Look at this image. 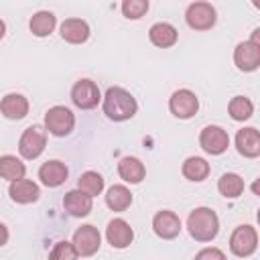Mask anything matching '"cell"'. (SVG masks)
<instances>
[{
    "mask_svg": "<svg viewBox=\"0 0 260 260\" xmlns=\"http://www.w3.org/2000/svg\"><path fill=\"white\" fill-rule=\"evenodd\" d=\"M258 248V234L252 225L244 223V225H238L232 236H230V250L232 254H236L238 258H248L256 252Z\"/></svg>",
    "mask_w": 260,
    "mask_h": 260,
    "instance_id": "5b68a950",
    "label": "cell"
},
{
    "mask_svg": "<svg viewBox=\"0 0 260 260\" xmlns=\"http://www.w3.org/2000/svg\"><path fill=\"white\" fill-rule=\"evenodd\" d=\"M152 230L162 240H173L181 234V219L175 211L162 209L152 217Z\"/></svg>",
    "mask_w": 260,
    "mask_h": 260,
    "instance_id": "4fadbf2b",
    "label": "cell"
},
{
    "mask_svg": "<svg viewBox=\"0 0 260 260\" xmlns=\"http://www.w3.org/2000/svg\"><path fill=\"white\" fill-rule=\"evenodd\" d=\"M67 175H69V169L61 160H47L39 169V179L47 187H59V185H63L67 181Z\"/></svg>",
    "mask_w": 260,
    "mask_h": 260,
    "instance_id": "ac0fdd59",
    "label": "cell"
},
{
    "mask_svg": "<svg viewBox=\"0 0 260 260\" xmlns=\"http://www.w3.org/2000/svg\"><path fill=\"white\" fill-rule=\"evenodd\" d=\"M24 173H26V167L20 158H16L14 154H4L0 156V177L6 179V181H18V179H24Z\"/></svg>",
    "mask_w": 260,
    "mask_h": 260,
    "instance_id": "484cf974",
    "label": "cell"
},
{
    "mask_svg": "<svg viewBox=\"0 0 260 260\" xmlns=\"http://www.w3.org/2000/svg\"><path fill=\"white\" fill-rule=\"evenodd\" d=\"M0 112L8 120H22L28 114V100L22 93H6L0 100Z\"/></svg>",
    "mask_w": 260,
    "mask_h": 260,
    "instance_id": "d6986e66",
    "label": "cell"
},
{
    "mask_svg": "<svg viewBox=\"0 0 260 260\" xmlns=\"http://www.w3.org/2000/svg\"><path fill=\"white\" fill-rule=\"evenodd\" d=\"M8 236H10V234H8V228H6V225L0 221V248H2V246H6Z\"/></svg>",
    "mask_w": 260,
    "mask_h": 260,
    "instance_id": "1f68e13d",
    "label": "cell"
},
{
    "mask_svg": "<svg viewBox=\"0 0 260 260\" xmlns=\"http://www.w3.org/2000/svg\"><path fill=\"white\" fill-rule=\"evenodd\" d=\"M4 32H6V24H4V20H0V39L4 37Z\"/></svg>",
    "mask_w": 260,
    "mask_h": 260,
    "instance_id": "d6a6232c",
    "label": "cell"
},
{
    "mask_svg": "<svg viewBox=\"0 0 260 260\" xmlns=\"http://www.w3.org/2000/svg\"><path fill=\"white\" fill-rule=\"evenodd\" d=\"M244 179L238 173H223L217 181V191L225 197V199H236L244 193Z\"/></svg>",
    "mask_w": 260,
    "mask_h": 260,
    "instance_id": "d4e9b609",
    "label": "cell"
},
{
    "mask_svg": "<svg viewBox=\"0 0 260 260\" xmlns=\"http://www.w3.org/2000/svg\"><path fill=\"white\" fill-rule=\"evenodd\" d=\"M8 195L14 203H35L39 197H41V189L35 181L30 179H18V181H12L10 187H8Z\"/></svg>",
    "mask_w": 260,
    "mask_h": 260,
    "instance_id": "9a60e30c",
    "label": "cell"
},
{
    "mask_svg": "<svg viewBox=\"0 0 260 260\" xmlns=\"http://www.w3.org/2000/svg\"><path fill=\"white\" fill-rule=\"evenodd\" d=\"M63 207H65V211H67L69 215H73V217H85V215H89V211H91V207H93V199H91L89 195H85L83 191L73 189V191L65 193V197H63Z\"/></svg>",
    "mask_w": 260,
    "mask_h": 260,
    "instance_id": "2e32d148",
    "label": "cell"
},
{
    "mask_svg": "<svg viewBox=\"0 0 260 260\" xmlns=\"http://www.w3.org/2000/svg\"><path fill=\"white\" fill-rule=\"evenodd\" d=\"M61 39L71 45H81L89 39V24L81 18H65L59 26Z\"/></svg>",
    "mask_w": 260,
    "mask_h": 260,
    "instance_id": "5bb4252c",
    "label": "cell"
},
{
    "mask_svg": "<svg viewBox=\"0 0 260 260\" xmlns=\"http://www.w3.org/2000/svg\"><path fill=\"white\" fill-rule=\"evenodd\" d=\"M185 20L193 30H209L215 24L217 14L209 2H193L187 6Z\"/></svg>",
    "mask_w": 260,
    "mask_h": 260,
    "instance_id": "8992f818",
    "label": "cell"
},
{
    "mask_svg": "<svg viewBox=\"0 0 260 260\" xmlns=\"http://www.w3.org/2000/svg\"><path fill=\"white\" fill-rule=\"evenodd\" d=\"M77 189L93 199L104 191V177L100 173H95V171H85L77 181Z\"/></svg>",
    "mask_w": 260,
    "mask_h": 260,
    "instance_id": "83f0119b",
    "label": "cell"
},
{
    "mask_svg": "<svg viewBox=\"0 0 260 260\" xmlns=\"http://www.w3.org/2000/svg\"><path fill=\"white\" fill-rule=\"evenodd\" d=\"M118 175L126 183L136 185V183H140L146 177V169H144L140 158H136V156H122L120 162H118Z\"/></svg>",
    "mask_w": 260,
    "mask_h": 260,
    "instance_id": "ffe728a7",
    "label": "cell"
},
{
    "mask_svg": "<svg viewBox=\"0 0 260 260\" xmlns=\"http://www.w3.org/2000/svg\"><path fill=\"white\" fill-rule=\"evenodd\" d=\"M187 230L197 242H211L219 232V217L211 207H195L187 217Z\"/></svg>",
    "mask_w": 260,
    "mask_h": 260,
    "instance_id": "7a4b0ae2",
    "label": "cell"
},
{
    "mask_svg": "<svg viewBox=\"0 0 260 260\" xmlns=\"http://www.w3.org/2000/svg\"><path fill=\"white\" fill-rule=\"evenodd\" d=\"M181 171H183V177L187 181L199 183V181H205L207 179V175H209V162L205 158H201V156H189V158H185Z\"/></svg>",
    "mask_w": 260,
    "mask_h": 260,
    "instance_id": "7402d4cb",
    "label": "cell"
},
{
    "mask_svg": "<svg viewBox=\"0 0 260 260\" xmlns=\"http://www.w3.org/2000/svg\"><path fill=\"white\" fill-rule=\"evenodd\" d=\"M77 256L79 254L73 248V244L67 242V240H61V242H57L53 246V250L49 254V260H77Z\"/></svg>",
    "mask_w": 260,
    "mask_h": 260,
    "instance_id": "f546056e",
    "label": "cell"
},
{
    "mask_svg": "<svg viewBox=\"0 0 260 260\" xmlns=\"http://www.w3.org/2000/svg\"><path fill=\"white\" fill-rule=\"evenodd\" d=\"M138 110V104H136V98L124 89V87H108L106 95H104V114L114 120V122H126L130 120Z\"/></svg>",
    "mask_w": 260,
    "mask_h": 260,
    "instance_id": "6da1fadb",
    "label": "cell"
},
{
    "mask_svg": "<svg viewBox=\"0 0 260 260\" xmlns=\"http://www.w3.org/2000/svg\"><path fill=\"white\" fill-rule=\"evenodd\" d=\"M234 63L240 71H256L260 65V45L242 41L234 49Z\"/></svg>",
    "mask_w": 260,
    "mask_h": 260,
    "instance_id": "7c38bea8",
    "label": "cell"
},
{
    "mask_svg": "<svg viewBox=\"0 0 260 260\" xmlns=\"http://www.w3.org/2000/svg\"><path fill=\"white\" fill-rule=\"evenodd\" d=\"M106 240L112 248H128L134 240V230L130 228V223L122 217H114L108 221V228H106Z\"/></svg>",
    "mask_w": 260,
    "mask_h": 260,
    "instance_id": "8fae6325",
    "label": "cell"
},
{
    "mask_svg": "<svg viewBox=\"0 0 260 260\" xmlns=\"http://www.w3.org/2000/svg\"><path fill=\"white\" fill-rule=\"evenodd\" d=\"M100 100H102L100 87L91 79H79L71 87V102L79 110H93L100 104Z\"/></svg>",
    "mask_w": 260,
    "mask_h": 260,
    "instance_id": "52a82bcc",
    "label": "cell"
},
{
    "mask_svg": "<svg viewBox=\"0 0 260 260\" xmlns=\"http://www.w3.org/2000/svg\"><path fill=\"white\" fill-rule=\"evenodd\" d=\"M132 203V193L126 185H112L106 193V205L112 211H126Z\"/></svg>",
    "mask_w": 260,
    "mask_h": 260,
    "instance_id": "603a6c76",
    "label": "cell"
},
{
    "mask_svg": "<svg viewBox=\"0 0 260 260\" xmlns=\"http://www.w3.org/2000/svg\"><path fill=\"white\" fill-rule=\"evenodd\" d=\"M199 146L207 152V154H213V156H217V154H221V152H225L228 150V146H230V136H228V132L221 128V126H205L203 130H201V134H199Z\"/></svg>",
    "mask_w": 260,
    "mask_h": 260,
    "instance_id": "9c48e42d",
    "label": "cell"
},
{
    "mask_svg": "<svg viewBox=\"0 0 260 260\" xmlns=\"http://www.w3.org/2000/svg\"><path fill=\"white\" fill-rule=\"evenodd\" d=\"M45 146H47V130L43 126H39V124L28 126L22 132L20 140H18V152L26 160H32V158L41 156Z\"/></svg>",
    "mask_w": 260,
    "mask_h": 260,
    "instance_id": "3957f363",
    "label": "cell"
},
{
    "mask_svg": "<svg viewBox=\"0 0 260 260\" xmlns=\"http://www.w3.org/2000/svg\"><path fill=\"white\" fill-rule=\"evenodd\" d=\"M236 148H238V152L242 156L256 158L260 154V134H258V130L252 128V126L238 130V134H236Z\"/></svg>",
    "mask_w": 260,
    "mask_h": 260,
    "instance_id": "e0dca14e",
    "label": "cell"
},
{
    "mask_svg": "<svg viewBox=\"0 0 260 260\" xmlns=\"http://www.w3.org/2000/svg\"><path fill=\"white\" fill-rule=\"evenodd\" d=\"M55 26H57V16L49 10H39L37 14H32L28 22V28L35 37H49Z\"/></svg>",
    "mask_w": 260,
    "mask_h": 260,
    "instance_id": "cb8c5ba5",
    "label": "cell"
},
{
    "mask_svg": "<svg viewBox=\"0 0 260 260\" xmlns=\"http://www.w3.org/2000/svg\"><path fill=\"white\" fill-rule=\"evenodd\" d=\"M75 126V116L69 108L65 106H53L45 114V130L53 136H67L73 132Z\"/></svg>",
    "mask_w": 260,
    "mask_h": 260,
    "instance_id": "277c9868",
    "label": "cell"
},
{
    "mask_svg": "<svg viewBox=\"0 0 260 260\" xmlns=\"http://www.w3.org/2000/svg\"><path fill=\"white\" fill-rule=\"evenodd\" d=\"M228 112H230L232 120H236V122H244V120L252 118V114H254V104H252L250 98L236 95V98L230 100V104H228Z\"/></svg>",
    "mask_w": 260,
    "mask_h": 260,
    "instance_id": "4316f807",
    "label": "cell"
},
{
    "mask_svg": "<svg viewBox=\"0 0 260 260\" xmlns=\"http://www.w3.org/2000/svg\"><path fill=\"white\" fill-rule=\"evenodd\" d=\"M71 244H73V248L77 250L79 256H93V254L100 250L102 236H100L98 228L85 223V225H81V228L75 230Z\"/></svg>",
    "mask_w": 260,
    "mask_h": 260,
    "instance_id": "30bf717a",
    "label": "cell"
},
{
    "mask_svg": "<svg viewBox=\"0 0 260 260\" xmlns=\"http://www.w3.org/2000/svg\"><path fill=\"white\" fill-rule=\"evenodd\" d=\"M195 260H228L225 254L219 250V248H203L195 254Z\"/></svg>",
    "mask_w": 260,
    "mask_h": 260,
    "instance_id": "4dcf8cb0",
    "label": "cell"
},
{
    "mask_svg": "<svg viewBox=\"0 0 260 260\" xmlns=\"http://www.w3.org/2000/svg\"><path fill=\"white\" fill-rule=\"evenodd\" d=\"M148 12V0H124L122 14L130 20H138Z\"/></svg>",
    "mask_w": 260,
    "mask_h": 260,
    "instance_id": "f1b7e54d",
    "label": "cell"
},
{
    "mask_svg": "<svg viewBox=\"0 0 260 260\" xmlns=\"http://www.w3.org/2000/svg\"><path fill=\"white\" fill-rule=\"evenodd\" d=\"M169 110L175 118L181 120H189L197 114L199 110V100L191 89H177L173 91L171 100H169Z\"/></svg>",
    "mask_w": 260,
    "mask_h": 260,
    "instance_id": "ba28073f",
    "label": "cell"
},
{
    "mask_svg": "<svg viewBox=\"0 0 260 260\" xmlns=\"http://www.w3.org/2000/svg\"><path fill=\"white\" fill-rule=\"evenodd\" d=\"M148 39H150V43H152L154 47L169 49V47H173V45L177 43L179 32H177V28H175L173 24H169V22H156V24L150 26Z\"/></svg>",
    "mask_w": 260,
    "mask_h": 260,
    "instance_id": "44dd1931",
    "label": "cell"
}]
</instances>
